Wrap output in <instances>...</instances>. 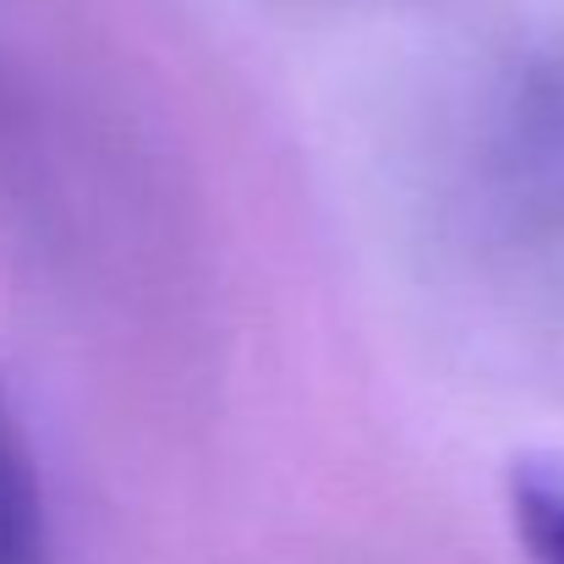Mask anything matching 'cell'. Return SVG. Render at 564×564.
<instances>
[{
	"label": "cell",
	"mask_w": 564,
	"mask_h": 564,
	"mask_svg": "<svg viewBox=\"0 0 564 564\" xmlns=\"http://www.w3.org/2000/svg\"><path fill=\"white\" fill-rule=\"evenodd\" d=\"M0 564H44V505L17 416L0 400Z\"/></svg>",
	"instance_id": "1"
},
{
	"label": "cell",
	"mask_w": 564,
	"mask_h": 564,
	"mask_svg": "<svg viewBox=\"0 0 564 564\" xmlns=\"http://www.w3.org/2000/svg\"><path fill=\"white\" fill-rule=\"evenodd\" d=\"M516 538L532 564H564V460H521L510 477Z\"/></svg>",
	"instance_id": "2"
}]
</instances>
